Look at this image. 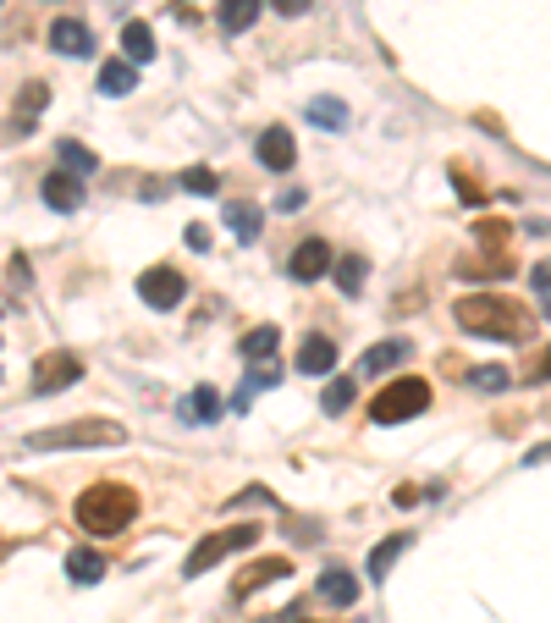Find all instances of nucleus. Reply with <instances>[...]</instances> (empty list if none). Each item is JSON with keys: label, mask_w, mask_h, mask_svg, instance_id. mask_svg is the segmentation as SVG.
Masks as SVG:
<instances>
[{"label": "nucleus", "mask_w": 551, "mask_h": 623, "mask_svg": "<svg viewBox=\"0 0 551 623\" xmlns=\"http://www.w3.org/2000/svg\"><path fill=\"white\" fill-rule=\"evenodd\" d=\"M457 326L469 337H491V342H529L535 337V315L518 304V298H502V293H475L452 309Z\"/></svg>", "instance_id": "nucleus-1"}, {"label": "nucleus", "mask_w": 551, "mask_h": 623, "mask_svg": "<svg viewBox=\"0 0 551 623\" xmlns=\"http://www.w3.org/2000/svg\"><path fill=\"white\" fill-rule=\"evenodd\" d=\"M77 529H88V536H122V529L138 518V497L133 486H117V480H100V486H88L72 508Z\"/></svg>", "instance_id": "nucleus-2"}, {"label": "nucleus", "mask_w": 551, "mask_h": 623, "mask_svg": "<svg viewBox=\"0 0 551 623\" xmlns=\"http://www.w3.org/2000/svg\"><path fill=\"white\" fill-rule=\"evenodd\" d=\"M117 441H127V425L117 419H72V425H50V430H34L28 448L39 453H56V448H117Z\"/></svg>", "instance_id": "nucleus-3"}, {"label": "nucleus", "mask_w": 551, "mask_h": 623, "mask_svg": "<svg viewBox=\"0 0 551 623\" xmlns=\"http://www.w3.org/2000/svg\"><path fill=\"white\" fill-rule=\"evenodd\" d=\"M425 408H430V387H425L419 376H403V381H392V387L376 392L370 419H376V425H403V419H414V414H425Z\"/></svg>", "instance_id": "nucleus-4"}, {"label": "nucleus", "mask_w": 551, "mask_h": 623, "mask_svg": "<svg viewBox=\"0 0 551 623\" xmlns=\"http://www.w3.org/2000/svg\"><path fill=\"white\" fill-rule=\"evenodd\" d=\"M259 541V529L254 524H232V529H216V536H205L194 552H188V563H182V574L188 579H199V574H210L221 558H232V552H248Z\"/></svg>", "instance_id": "nucleus-5"}, {"label": "nucleus", "mask_w": 551, "mask_h": 623, "mask_svg": "<svg viewBox=\"0 0 551 623\" xmlns=\"http://www.w3.org/2000/svg\"><path fill=\"white\" fill-rule=\"evenodd\" d=\"M72 381H83V359L77 353H39V365H34V392L50 398V392H66Z\"/></svg>", "instance_id": "nucleus-6"}, {"label": "nucleus", "mask_w": 551, "mask_h": 623, "mask_svg": "<svg viewBox=\"0 0 551 623\" xmlns=\"http://www.w3.org/2000/svg\"><path fill=\"white\" fill-rule=\"evenodd\" d=\"M138 298L149 309H176L182 298H188V282H182V271H171V265H155V271L138 277Z\"/></svg>", "instance_id": "nucleus-7"}, {"label": "nucleus", "mask_w": 551, "mask_h": 623, "mask_svg": "<svg viewBox=\"0 0 551 623\" xmlns=\"http://www.w3.org/2000/svg\"><path fill=\"white\" fill-rule=\"evenodd\" d=\"M287 271H293L298 282H320V277L331 271V243H326V237H304V243L293 248V259H287Z\"/></svg>", "instance_id": "nucleus-8"}, {"label": "nucleus", "mask_w": 551, "mask_h": 623, "mask_svg": "<svg viewBox=\"0 0 551 623\" xmlns=\"http://www.w3.org/2000/svg\"><path fill=\"white\" fill-rule=\"evenodd\" d=\"M254 155H259V166H265V171H293L298 144H293V133H287V127H270V133H259Z\"/></svg>", "instance_id": "nucleus-9"}, {"label": "nucleus", "mask_w": 551, "mask_h": 623, "mask_svg": "<svg viewBox=\"0 0 551 623\" xmlns=\"http://www.w3.org/2000/svg\"><path fill=\"white\" fill-rule=\"evenodd\" d=\"M45 205H50L56 216L83 210V176H72V171H50V176H45Z\"/></svg>", "instance_id": "nucleus-10"}, {"label": "nucleus", "mask_w": 551, "mask_h": 623, "mask_svg": "<svg viewBox=\"0 0 551 623\" xmlns=\"http://www.w3.org/2000/svg\"><path fill=\"white\" fill-rule=\"evenodd\" d=\"M298 370L304 376H326V370H336V342L331 337H304V347H298Z\"/></svg>", "instance_id": "nucleus-11"}, {"label": "nucleus", "mask_w": 551, "mask_h": 623, "mask_svg": "<svg viewBox=\"0 0 551 623\" xmlns=\"http://www.w3.org/2000/svg\"><path fill=\"white\" fill-rule=\"evenodd\" d=\"M50 50L56 56H88V50H95V39H88V28L77 17H61V23H50Z\"/></svg>", "instance_id": "nucleus-12"}, {"label": "nucleus", "mask_w": 551, "mask_h": 623, "mask_svg": "<svg viewBox=\"0 0 551 623\" xmlns=\"http://www.w3.org/2000/svg\"><path fill=\"white\" fill-rule=\"evenodd\" d=\"M282 574H293V569H287V558H259V563H248V569L237 574V585H232V590H237V596H254L259 585L282 579Z\"/></svg>", "instance_id": "nucleus-13"}, {"label": "nucleus", "mask_w": 551, "mask_h": 623, "mask_svg": "<svg viewBox=\"0 0 551 623\" xmlns=\"http://www.w3.org/2000/svg\"><path fill=\"white\" fill-rule=\"evenodd\" d=\"M457 277H469V282H491V277H513V259L507 254H469L464 265H457Z\"/></svg>", "instance_id": "nucleus-14"}, {"label": "nucleus", "mask_w": 551, "mask_h": 623, "mask_svg": "<svg viewBox=\"0 0 551 623\" xmlns=\"http://www.w3.org/2000/svg\"><path fill=\"white\" fill-rule=\"evenodd\" d=\"M408 353H414V347H408L403 337H392V342H376L370 353H364V376H387V370H397V365L408 359Z\"/></svg>", "instance_id": "nucleus-15"}, {"label": "nucleus", "mask_w": 551, "mask_h": 623, "mask_svg": "<svg viewBox=\"0 0 551 623\" xmlns=\"http://www.w3.org/2000/svg\"><path fill=\"white\" fill-rule=\"evenodd\" d=\"M133 88H138V66L133 61H106L100 66V95L122 100V95H133Z\"/></svg>", "instance_id": "nucleus-16"}, {"label": "nucleus", "mask_w": 551, "mask_h": 623, "mask_svg": "<svg viewBox=\"0 0 551 623\" xmlns=\"http://www.w3.org/2000/svg\"><path fill=\"white\" fill-rule=\"evenodd\" d=\"M320 596H326L331 607H353V601H358V579H353L347 569H336V563H331V569L320 574Z\"/></svg>", "instance_id": "nucleus-17"}, {"label": "nucleus", "mask_w": 551, "mask_h": 623, "mask_svg": "<svg viewBox=\"0 0 551 623\" xmlns=\"http://www.w3.org/2000/svg\"><path fill=\"white\" fill-rule=\"evenodd\" d=\"M122 56H127L133 66L155 61V28H149V23H127V28H122Z\"/></svg>", "instance_id": "nucleus-18"}, {"label": "nucleus", "mask_w": 551, "mask_h": 623, "mask_svg": "<svg viewBox=\"0 0 551 623\" xmlns=\"http://www.w3.org/2000/svg\"><path fill=\"white\" fill-rule=\"evenodd\" d=\"M221 414V392L216 387H199V392H188V403H182V419L188 425H210Z\"/></svg>", "instance_id": "nucleus-19"}, {"label": "nucleus", "mask_w": 551, "mask_h": 623, "mask_svg": "<svg viewBox=\"0 0 551 623\" xmlns=\"http://www.w3.org/2000/svg\"><path fill=\"white\" fill-rule=\"evenodd\" d=\"M259 17V0H221V34H248Z\"/></svg>", "instance_id": "nucleus-20"}, {"label": "nucleus", "mask_w": 551, "mask_h": 623, "mask_svg": "<svg viewBox=\"0 0 551 623\" xmlns=\"http://www.w3.org/2000/svg\"><path fill=\"white\" fill-rule=\"evenodd\" d=\"M259 221H265L259 205H226V227H232L237 243H254V237H259Z\"/></svg>", "instance_id": "nucleus-21"}, {"label": "nucleus", "mask_w": 551, "mask_h": 623, "mask_svg": "<svg viewBox=\"0 0 551 623\" xmlns=\"http://www.w3.org/2000/svg\"><path fill=\"white\" fill-rule=\"evenodd\" d=\"M276 342H282V331H276V326H254V331L243 337V347H237V353H243V359L254 365V359H270V353H276Z\"/></svg>", "instance_id": "nucleus-22"}, {"label": "nucleus", "mask_w": 551, "mask_h": 623, "mask_svg": "<svg viewBox=\"0 0 551 623\" xmlns=\"http://www.w3.org/2000/svg\"><path fill=\"white\" fill-rule=\"evenodd\" d=\"M66 574H72L77 585H95V579L106 574V563H100V552H88V547H77V552H66Z\"/></svg>", "instance_id": "nucleus-23"}, {"label": "nucleus", "mask_w": 551, "mask_h": 623, "mask_svg": "<svg viewBox=\"0 0 551 623\" xmlns=\"http://www.w3.org/2000/svg\"><path fill=\"white\" fill-rule=\"evenodd\" d=\"M403 552H408V536H387V541L370 552V579H387V574H392V563H397Z\"/></svg>", "instance_id": "nucleus-24"}, {"label": "nucleus", "mask_w": 551, "mask_h": 623, "mask_svg": "<svg viewBox=\"0 0 551 623\" xmlns=\"http://www.w3.org/2000/svg\"><path fill=\"white\" fill-rule=\"evenodd\" d=\"M61 166H66V171H77V176H88V171H95L100 160H95V149H88V144H77V138H61Z\"/></svg>", "instance_id": "nucleus-25"}, {"label": "nucleus", "mask_w": 551, "mask_h": 623, "mask_svg": "<svg viewBox=\"0 0 551 623\" xmlns=\"http://www.w3.org/2000/svg\"><path fill=\"white\" fill-rule=\"evenodd\" d=\"M336 288H342L347 298H358V288H364V259H358V254H342V259H336Z\"/></svg>", "instance_id": "nucleus-26"}, {"label": "nucleus", "mask_w": 551, "mask_h": 623, "mask_svg": "<svg viewBox=\"0 0 551 623\" xmlns=\"http://www.w3.org/2000/svg\"><path fill=\"white\" fill-rule=\"evenodd\" d=\"M182 188L199 194V199H216V194H221V176L205 171V166H194V171H182Z\"/></svg>", "instance_id": "nucleus-27"}, {"label": "nucleus", "mask_w": 551, "mask_h": 623, "mask_svg": "<svg viewBox=\"0 0 551 623\" xmlns=\"http://www.w3.org/2000/svg\"><path fill=\"white\" fill-rule=\"evenodd\" d=\"M45 106H50V88H45V83H23V95H17V117H23V122H34Z\"/></svg>", "instance_id": "nucleus-28"}, {"label": "nucleus", "mask_w": 551, "mask_h": 623, "mask_svg": "<svg viewBox=\"0 0 551 623\" xmlns=\"http://www.w3.org/2000/svg\"><path fill=\"white\" fill-rule=\"evenodd\" d=\"M309 122L315 127H347V106L342 100H309Z\"/></svg>", "instance_id": "nucleus-29"}, {"label": "nucleus", "mask_w": 551, "mask_h": 623, "mask_svg": "<svg viewBox=\"0 0 551 623\" xmlns=\"http://www.w3.org/2000/svg\"><path fill=\"white\" fill-rule=\"evenodd\" d=\"M475 237H480V248H486V254H507L513 227H507V221H480V227H475Z\"/></svg>", "instance_id": "nucleus-30"}, {"label": "nucleus", "mask_w": 551, "mask_h": 623, "mask_svg": "<svg viewBox=\"0 0 551 623\" xmlns=\"http://www.w3.org/2000/svg\"><path fill=\"white\" fill-rule=\"evenodd\" d=\"M464 381L480 387V392H507V370H502V365H480V370H469Z\"/></svg>", "instance_id": "nucleus-31"}, {"label": "nucleus", "mask_w": 551, "mask_h": 623, "mask_svg": "<svg viewBox=\"0 0 551 623\" xmlns=\"http://www.w3.org/2000/svg\"><path fill=\"white\" fill-rule=\"evenodd\" d=\"M347 403H353V381H347V376H336V381L326 387V398H320V408H326V414H342Z\"/></svg>", "instance_id": "nucleus-32"}, {"label": "nucleus", "mask_w": 551, "mask_h": 623, "mask_svg": "<svg viewBox=\"0 0 551 623\" xmlns=\"http://www.w3.org/2000/svg\"><path fill=\"white\" fill-rule=\"evenodd\" d=\"M270 7L282 12V17H304V12H309V0H270Z\"/></svg>", "instance_id": "nucleus-33"}, {"label": "nucleus", "mask_w": 551, "mask_h": 623, "mask_svg": "<svg viewBox=\"0 0 551 623\" xmlns=\"http://www.w3.org/2000/svg\"><path fill=\"white\" fill-rule=\"evenodd\" d=\"M529 277H535V288H540V293H551V259H540Z\"/></svg>", "instance_id": "nucleus-34"}, {"label": "nucleus", "mask_w": 551, "mask_h": 623, "mask_svg": "<svg viewBox=\"0 0 551 623\" xmlns=\"http://www.w3.org/2000/svg\"><path fill=\"white\" fill-rule=\"evenodd\" d=\"M529 381H551V347L535 359V370H529Z\"/></svg>", "instance_id": "nucleus-35"}, {"label": "nucleus", "mask_w": 551, "mask_h": 623, "mask_svg": "<svg viewBox=\"0 0 551 623\" xmlns=\"http://www.w3.org/2000/svg\"><path fill=\"white\" fill-rule=\"evenodd\" d=\"M188 248H199V254H205V248H210V232H205V227H188Z\"/></svg>", "instance_id": "nucleus-36"}, {"label": "nucleus", "mask_w": 551, "mask_h": 623, "mask_svg": "<svg viewBox=\"0 0 551 623\" xmlns=\"http://www.w3.org/2000/svg\"><path fill=\"white\" fill-rule=\"evenodd\" d=\"M546 459H551V448H535V453H529L524 464H546Z\"/></svg>", "instance_id": "nucleus-37"}]
</instances>
